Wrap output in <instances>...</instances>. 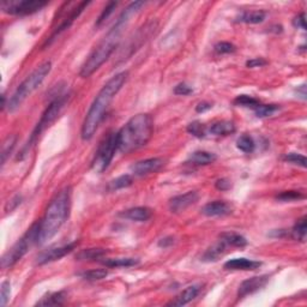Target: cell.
<instances>
[{
    "label": "cell",
    "instance_id": "6da1fadb",
    "mask_svg": "<svg viewBox=\"0 0 307 307\" xmlns=\"http://www.w3.org/2000/svg\"><path fill=\"white\" fill-rule=\"evenodd\" d=\"M143 6V2H134L119 15L114 25L109 29L105 37L100 41V43L94 48L89 57L86 58V60L84 61L82 69L79 71V76L82 78H88V77L92 76L95 71H98L111 58L119 46V42L121 40L120 37L124 33L125 28L130 23L131 19L141 11Z\"/></svg>",
    "mask_w": 307,
    "mask_h": 307
},
{
    "label": "cell",
    "instance_id": "7a4b0ae2",
    "mask_svg": "<svg viewBox=\"0 0 307 307\" xmlns=\"http://www.w3.org/2000/svg\"><path fill=\"white\" fill-rule=\"evenodd\" d=\"M127 76L128 72H126V71L116 73L102 86V89L96 95V98L94 99L82 124L80 137H82L83 141L92 140L94 135L96 134L103 119H105L106 112H107L109 105L116 96V94L120 92L122 86H124L126 80H127Z\"/></svg>",
    "mask_w": 307,
    "mask_h": 307
},
{
    "label": "cell",
    "instance_id": "3957f363",
    "mask_svg": "<svg viewBox=\"0 0 307 307\" xmlns=\"http://www.w3.org/2000/svg\"><path fill=\"white\" fill-rule=\"evenodd\" d=\"M71 187H65L52 198L43 217L40 220L38 245H43L51 240L67 221L71 210Z\"/></svg>",
    "mask_w": 307,
    "mask_h": 307
},
{
    "label": "cell",
    "instance_id": "277c9868",
    "mask_svg": "<svg viewBox=\"0 0 307 307\" xmlns=\"http://www.w3.org/2000/svg\"><path fill=\"white\" fill-rule=\"evenodd\" d=\"M154 134V121L149 114H137L116 132L118 151L130 154L149 143Z\"/></svg>",
    "mask_w": 307,
    "mask_h": 307
},
{
    "label": "cell",
    "instance_id": "5b68a950",
    "mask_svg": "<svg viewBox=\"0 0 307 307\" xmlns=\"http://www.w3.org/2000/svg\"><path fill=\"white\" fill-rule=\"evenodd\" d=\"M52 70L51 61H45L41 65H38L30 75L27 76L23 82H22L12 94L11 98L8 101V109L9 112H16L17 109L23 105V102L27 100L29 96L41 85L45 78L50 75Z\"/></svg>",
    "mask_w": 307,
    "mask_h": 307
},
{
    "label": "cell",
    "instance_id": "8992f818",
    "mask_svg": "<svg viewBox=\"0 0 307 307\" xmlns=\"http://www.w3.org/2000/svg\"><path fill=\"white\" fill-rule=\"evenodd\" d=\"M38 231H40V221L35 222L30 228L25 232V234L22 237L16 244L2 258V268L3 269H10L19 260L23 258L28 251L34 246L35 244H38Z\"/></svg>",
    "mask_w": 307,
    "mask_h": 307
},
{
    "label": "cell",
    "instance_id": "52a82bcc",
    "mask_svg": "<svg viewBox=\"0 0 307 307\" xmlns=\"http://www.w3.org/2000/svg\"><path fill=\"white\" fill-rule=\"evenodd\" d=\"M67 101H69V95H66V94H60V95L56 96L53 101L48 105L46 111H45L43 114L41 115L36 127L34 128L30 138H29L27 145L23 148V151H22V157H24L25 155H27L29 149H30V147L35 143V142H36V140L40 137V135L42 134V132L46 130L48 126L56 120V119L58 118V115L60 114V112L63 111V108L65 107Z\"/></svg>",
    "mask_w": 307,
    "mask_h": 307
},
{
    "label": "cell",
    "instance_id": "ba28073f",
    "mask_svg": "<svg viewBox=\"0 0 307 307\" xmlns=\"http://www.w3.org/2000/svg\"><path fill=\"white\" fill-rule=\"evenodd\" d=\"M118 151V137L116 132H109L100 143L95 156L92 161V169L96 174H101L105 172L112 163L113 157Z\"/></svg>",
    "mask_w": 307,
    "mask_h": 307
},
{
    "label": "cell",
    "instance_id": "9c48e42d",
    "mask_svg": "<svg viewBox=\"0 0 307 307\" xmlns=\"http://www.w3.org/2000/svg\"><path fill=\"white\" fill-rule=\"evenodd\" d=\"M89 4H90V2L69 3V4H65L66 9H64V8L61 9L63 11H61L60 15H59V18H60L59 24H58L57 27L54 28L53 33H52L50 38H48V40L46 41L45 46H47V45H51L52 41L56 40L57 36H59V35L63 33V31H65L66 29H69L71 25H72L73 22H75L76 19L79 17V15L84 11V9H85Z\"/></svg>",
    "mask_w": 307,
    "mask_h": 307
},
{
    "label": "cell",
    "instance_id": "30bf717a",
    "mask_svg": "<svg viewBox=\"0 0 307 307\" xmlns=\"http://www.w3.org/2000/svg\"><path fill=\"white\" fill-rule=\"evenodd\" d=\"M157 30V22L156 21H149L147 24H144L143 27L140 28V30L134 35V37L130 38L128 43L126 45L124 51L119 54V59L120 61H124L128 58L132 57V54L136 51H138L143 45L147 42L153 35L156 33Z\"/></svg>",
    "mask_w": 307,
    "mask_h": 307
},
{
    "label": "cell",
    "instance_id": "8fae6325",
    "mask_svg": "<svg viewBox=\"0 0 307 307\" xmlns=\"http://www.w3.org/2000/svg\"><path fill=\"white\" fill-rule=\"evenodd\" d=\"M47 5L48 3L42 0H11L3 2L2 9L6 14L12 16H28L36 14Z\"/></svg>",
    "mask_w": 307,
    "mask_h": 307
},
{
    "label": "cell",
    "instance_id": "7c38bea8",
    "mask_svg": "<svg viewBox=\"0 0 307 307\" xmlns=\"http://www.w3.org/2000/svg\"><path fill=\"white\" fill-rule=\"evenodd\" d=\"M164 164H166V161L162 157H151L136 162L131 167V170L135 176L144 177L153 173H157L161 168H163Z\"/></svg>",
    "mask_w": 307,
    "mask_h": 307
},
{
    "label": "cell",
    "instance_id": "4fadbf2b",
    "mask_svg": "<svg viewBox=\"0 0 307 307\" xmlns=\"http://www.w3.org/2000/svg\"><path fill=\"white\" fill-rule=\"evenodd\" d=\"M77 244H78V242L73 241V242H70V244L63 245V246L52 247V248H50V250L43 251L42 253L38 254L37 264L43 266V264L51 263V261H56V260L61 259V258L65 257L66 254H69L70 252H72L73 250H75Z\"/></svg>",
    "mask_w": 307,
    "mask_h": 307
},
{
    "label": "cell",
    "instance_id": "5bb4252c",
    "mask_svg": "<svg viewBox=\"0 0 307 307\" xmlns=\"http://www.w3.org/2000/svg\"><path fill=\"white\" fill-rule=\"evenodd\" d=\"M198 199L199 195L197 191H189L184 195L176 196L169 200V210L173 214H180L191 205L196 204Z\"/></svg>",
    "mask_w": 307,
    "mask_h": 307
},
{
    "label": "cell",
    "instance_id": "9a60e30c",
    "mask_svg": "<svg viewBox=\"0 0 307 307\" xmlns=\"http://www.w3.org/2000/svg\"><path fill=\"white\" fill-rule=\"evenodd\" d=\"M269 282V276L268 275H261V276H254L251 279L245 280L241 282L238 289L239 298H245V296L251 295V294L258 292V290L263 289Z\"/></svg>",
    "mask_w": 307,
    "mask_h": 307
},
{
    "label": "cell",
    "instance_id": "2e32d148",
    "mask_svg": "<svg viewBox=\"0 0 307 307\" xmlns=\"http://www.w3.org/2000/svg\"><path fill=\"white\" fill-rule=\"evenodd\" d=\"M202 214L208 217H217V216H226L233 212V206L226 200H214L209 202L203 206Z\"/></svg>",
    "mask_w": 307,
    "mask_h": 307
},
{
    "label": "cell",
    "instance_id": "e0dca14e",
    "mask_svg": "<svg viewBox=\"0 0 307 307\" xmlns=\"http://www.w3.org/2000/svg\"><path fill=\"white\" fill-rule=\"evenodd\" d=\"M202 290V284H192V286L186 287L179 295H177L172 301L168 302V306H184L186 303L191 302L192 300H195L198 294Z\"/></svg>",
    "mask_w": 307,
    "mask_h": 307
},
{
    "label": "cell",
    "instance_id": "ac0fdd59",
    "mask_svg": "<svg viewBox=\"0 0 307 307\" xmlns=\"http://www.w3.org/2000/svg\"><path fill=\"white\" fill-rule=\"evenodd\" d=\"M225 269L233 270V271H248V270H256L261 267V263L258 260L248 259V258H234V259H229L225 263Z\"/></svg>",
    "mask_w": 307,
    "mask_h": 307
},
{
    "label": "cell",
    "instance_id": "d6986e66",
    "mask_svg": "<svg viewBox=\"0 0 307 307\" xmlns=\"http://www.w3.org/2000/svg\"><path fill=\"white\" fill-rule=\"evenodd\" d=\"M120 217H124L126 220L135 222H145L151 218L153 216V210L148 206H135V208L127 209L119 214Z\"/></svg>",
    "mask_w": 307,
    "mask_h": 307
},
{
    "label": "cell",
    "instance_id": "ffe728a7",
    "mask_svg": "<svg viewBox=\"0 0 307 307\" xmlns=\"http://www.w3.org/2000/svg\"><path fill=\"white\" fill-rule=\"evenodd\" d=\"M226 247H227V245L222 240H220L203 253L200 260L204 261V263H214V261H217L220 258L225 254Z\"/></svg>",
    "mask_w": 307,
    "mask_h": 307
},
{
    "label": "cell",
    "instance_id": "44dd1931",
    "mask_svg": "<svg viewBox=\"0 0 307 307\" xmlns=\"http://www.w3.org/2000/svg\"><path fill=\"white\" fill-rule=\"evenodd\" d=\"M216 160H217V156L214 153H210V151L205 150H198L190 155L187 163L195 164V166H206V164L214 163Z\"/></svg>",
    "mask_w": 307,
    "mask_h": 307
},
{
    "label": "cell",
    "instance_id": "7402d4cb",
    "mask_svg": "<svg viewBox=\"0 0 307 307\" xmlns=\"http://www.w3.org/2000/svg\"><path fill=\"white\" fill-rule=\"evenodd\" d=\"M235 131H237V127H235L234 122L229 120L217 121L209 128L210 134L214 136H229L234 134Z\"/></svg>",
    "mask_w": 307,
    "mask_h": 307
},
{
    "label": "cell",
    "instance_id": "603a6c76",
    "mask_svg": "<svg viewBox=\"0 0 307 307\" xmlns=\"http://www.w3.org/2000/svg\"><path fill=\"white\" fill-rule=\"evenodd\" d=\"M267 14L264 11H245L237 17L235 21L239 23H246V24H258L266 19Z\"/></svg>",
    "mask_w": 307,
    "mask_h": 307
},
{
    "label": "cell",
    "instance_id": "cb8c5ba5",
    "mask_svg": "<svg viewBox=\"0 0 307 307\" xmlns=\"http://www.w3.org/2000/svg\"><path fill=\"white\" fill-rule=\"evenodd\" d=\"M220 240L224 241L227 246L228 245H231V246H233V247H239V248L247 246L246 238L242 237V235L238 234V233H234V232L222 233V234L220 235Z\"/></svg>",
    "mask_w": 307,
    "mask_h": 307
},
{
    "label": "cell",
    "instance_id": "d4e9b609",
    "mask_svg": "<svg viewBox=\"0 0 307 307\" xmlns=\"http://www.w3.org/2000/svg\"><path fill=\"white\" fill-rule=\"evenodd\" d=\"M66 293L65 292H56L47 294L40 301L36 302L37 306H60L65 302Z\"/></svg>",
    "mask_w": 307,
    "mask_h": 307
},
{
    "label": "cell",
    "instance_id": "484cf974",
    "mask_svg": "<svg viewBox=\"0 0 307 307\" xmlns=\"http://www.w3.org/2000/svg\"><path fill=\"white\" fill-rule=\"evenodd\" d=\"M140 260L136 258H107L102 260V264L107 268H131L137 266Z\"/></svg>",
    "mask_w": 307,
    "mask_h": 307
},
{
    "label": "cell",
    "instance_id": "4316f807",
    "mask_svg": "<svg viewBox=\"0 0 307 307\" xmlns=\"http://www.w3.org/2000/svg\"><path fill=\"white\" fill-rule=\"evenodd\" d=\"M132 184H134V179H132L130 174H124V176L115 178V179H113L112 182H109L107 190L109 192H115L119 191V190L127 189V187H130Z\"/></svg>",
    "mask_w": 307,
    "mask_h": 307
},
{
    "label": "cell",
    "instance_id": "83f0119b",
    "mask_svg": "<svg viewBox=\"0 0 307 307\" xmlns=\"http://www.w3.org/2000/svg\"><path fill=\"white\" fill-rule=\"evenodd\" d=\"M106 248H86L78 252L76 256V259L78 260H96L102 258L105 254H107Z\"/></svg>",
    "mask_w": 307,
    "mask_h": 307
},
{
    "label": "cell",
    "instance_id": "f1b7e54d",
    "mask_svg": "<svg viewBox=\"0 0 307 307\" xmlns=\"http://www.w3.org/2000/svg\"><path fill=\"white\" fill-rule=\"evenodd\" d=\"M16 143H17V136L16 135H10L5 138V141L3 142L2 147V166H4L10 157V155L14 151Z\"/></svg>",
    "mask_w": 307,
    "mask_h": 307
},
{
    "label": "cell",
    "instance_id": "f546056e",
    "mask_svg": "<svg viewBox=\"0 0 307 307\" xmlns=\"http://www.w3.org/2000/svg\"><path fill=\"white\" fill-rule=\"evenodd\" d=\"M306 235H307V218L306 216H302V217L299 218L298 221L295 222V225H294V227L292 229V237L295 239V240L305 242Z\"/></svg>",
    "mask_w": 307,
    "mask_h": 307
},
{
    "label": "cell",
    "instance_id": "4dcf8cb0",
    "mask_svg": "<svg viewBox=\"0 0 307 307\" xmlns=\"http://www.w3.org/2000/svg\"><path fill=\"white\" fill-rule=\"evenodd\" d=\"M237 148L242 153L245 154H251L254 151L256 144H254L253 138L250 135H242L238 138L237 141Z\"/></svg>",
    "mask_w": 307,
    "mask_h": 307
},
{
    "label": "cell",
    "instance_id": "1f68e13d",
    "mask_svg": "<svg viewBox=\"0 0 307 307\" xmlns=\"http://www.w3.org/2000/svg\"><path fill=\"white\" fill-rule=\"evenodd\" d=\"M234 105L238 107H246L254 109L260 105L259 100L252 98L250 95H239L234 100Z\"/></svg>",
    "mask_w": 307,
    "mask_h": 307
},
{
    "label": "cell",
    "instance_id": "d6a6232c",
    "mask_svg": "<svg viewBox=\"0 0 307 307\" xmlns=\"http://www.w3.org/2000/svg\"><path fill=\"white\" fill-rule=\"evenodd\" d=\"M257 118H268L274 115L275 113L280 111V106L277 105H260L253 109Z\"/></svg>",
    "mask_w": 307,
    "mask_h": 307
},
{
    "label": "cell",
    "instance_id": "836d02e7",
    "mask_svg": "<svg viewBox=\"0 0 307 307\" xmlns=\"http://www.w3.org/2000/svg\"><path fill=\"white\" fill-rule=\"evenodd\" d=\"M116 6H118V3L116 2H109L108 4L105 6V9L102 10L101 15L99 16L98 19H96V23H95L96 27H101V25L105 23V22L107 21L109 17H111V15L114 12Z\"/></svg>",
    "mask_w": 307,
    "mask_h": 307
},
{
    "label": "cell",
    "instance_id": "e575fe53",
    "mask_svg": "<svg viewBox=\"0 0 307 307\" xmlns=\"http://www.w3.org/2000/svg\"><path fill=\"white\" fill-rule=\"evenodd\" d=\"M187 132L190 135H192L193 137L196 138H204L206 130H205V125H203L200 121H192L191 124L187 125Z\"/></svg>",
    "mask_w": 307,
    "mask_h": 307
},
{
    "label": "cell",
    "instance_id": "d590c367",
    "mask_svg": "<svg viewBox=\"0 0 307 307\" xmlns=\"http://www.w3.org/2000/svg\"><path fill=\"white\" fill-rule=\"evenodd\" d=\"M107 275L108 271L106 269H93V270L84 271V273L80 274V276H82V279L86 281H100L105 279Z\"/></svg>",
    "mask_w": 307,
    "mask_h": 307
},
{
    "label": "cell",
    "instance_id": "8d00e7d4",
    "mask_svg": "<svg viewBox=\"0 0 307 307\" xmlns=\"http://www.w3.org/2000/svg\"><path fill=\"white\" fill-rule=\"evenodd\" d=\"M277 200H280V202H294V200H300L305 198V196H303L302 192L300 191H283L279 193V195H276L275 197Z\"/></svg>",
    "mask_w": 307,
    "mask_h": 307
},
{
    "label": "cell",
    "instance_id": "74e56055",
    "mask_svg": "<svg viewBox=\"0 0 307 307\" xmlns=\"http://www.w3.org/2000/svg\"><path fill=\"white\" fill-rule=\"evenodd\" d=\"M283 160L286 162L295 164V166H300L302 168L306 167V157L301 154H296V153H289L287 155H284Z\"/></svg>",
    "mask_w": 307,
    "mask_h": 307
},
{
    "label": "cell",
    "instance_id": "f35d334b",
    "mask_svg": "<svg viewBox=\"0 0 307 307\" xmlns=\"http://www.w3.org/2000/svg\"><path fill=\"white\" fill-rule=\"evenodd\" d=\"M237 51V47L231 43V42H218V43L215 45V52L217 54H231L234 53Z\"/></svg>",
    "mask_w": 307,
    "mask_h": 307
},
{
    "label": "cell",
    "instance_id": "ab89813d",
    "mask_svg": "<svg viewBox=\"0 0 307 307\" xmlns=\"http://www.w3.org/2000/svg\"><path fill=\"white\" fill-rule=\"evenodd\" d=\"M10 295H11V284H10V281H4L2 283V290H0V305L6 306L10 300Z\"/></svg>",
    "mask_w": 307,
    "mask_h": 307
},
{
    "label": "cell",
    "instance_id": "60d3db41",
    "mask_svg": "<svg viewBox=\"0 0 307 307\" xmlns=\"http://www.w3.org/2000/svg\"><path fill=\"white\" fill-rule=\"evenodd\" d=\"M192 93H193V89L186 83H179L176 88H174V94H176V95L187 96Z\"/></svg>",
    "mask_w": 307,
    "mask_h": 307
},
{
    "label": "cell",
    "instance_id": "b9f144b4",
    "mask_svg": "<svg viewBox=\"0 0 307 307\" xmlns=\"http://www.w3.org/2000/svg\"><path fill=\"white\" fill-rule=\"evenodd\" d=\"M215 187L218 190V191H228V190L232 187V183L231 180L227 179V178H221V179L216 180Z\"/></svg>",
    "mask_w": 307,
    "mask_h": 307
},
{
    "label": "cell",
    "instance_id": "7bdbcfd3",
    "mask_svg": "<svg viewBox=\"0 0 307 307\" xmlns=\"http://www.w3.org/2000/svg\"><path fill=\"white\" fill-rule=\"evenodd\" d=\"M267 64L268 61L266 59H263V58H253V59L246 61V66L251 67V69H253V67L266 66Z\"/></svg>",
    "mask_w": 307,
    "mask_h": 307
},
{
    "label": "cell",
    "instance_id": "ee69618b",
    "mask_svg": "<svg viewBox=\"0 0 307 307\" xmlns=\"http://www.w3.org/2000/svg\"><path fill=\"white\" fill-rule=\"evenodd\" d=\"M21 200H22L21 196H15L14 198L8 202V204H6V206H5V211L11 212L12 210H15L19 204H21Z\"/></svg>",
    "mask_w": 307,
    "mask_h": 307
},
{
    "label": "cell",
    "instance_id": "f6af8a7d",
    "mask_svg": "<svg viewBox=\"0 0 307 307\" xmlns=\"http://www.w3.org/2000/svg\"><path fill=\"white\" fill-rule=\"evenodd\" d=\"M293 25L295 28H298V29H302V30H306V19H305V14H303V12L294 18Z\"/></svg>",
    "mask_w": 307,
    "mask_h": 307
},
{
    "label": "cell",
    "instance_id": "bcb514c9",
    "mask_svg": "<svg viewBox=\"0 0 307 307\" xmlns=\"http://www.w3.org/2000/svg\"><path fill=\"white\" fill-rule=\"evenodd\" d=\"M174 242H176V240H174L173 237H164L158 240L157 245H158V247H161V248H168V247L172 246Z\"/></svg>",
    "mask_w": 307,
    "mask_h": 307
},
{
    "label": "cell",
    "instance_id": "7dc6e473",
    "mask_svg": "<svg viewBox=\"0 0 307 307\" xmlns=\"http://www.w3.org/2000/svg\"><path fill=\"white\" fill-rule=\"evenodd\" d=\"M211 108H212L211 103L203 101V102H199L198 105L196 106V112L197 113H204V112L209 111V109H211Z\"/></svg>",
    "mask_w": 307,
    "mask_h": 307
},
{
    "label": "cell",
    "instance_id": "c3c4849f",
    "mask_svg": "<svg viewBox=\"0 0 307 307\" xmlns=\"http://www.w3.org/2000/svg\"><path fill=\"white\" fill-rule=\"evenodd\" d=\"M298 95L302 100H306V85H305V84H302V85L298 86Z\"/></svg>",
    "mask_w": 307,
    "mask_h": 307
}]
</instances>
